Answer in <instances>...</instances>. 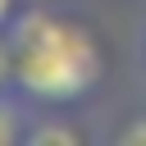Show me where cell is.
I'll return each mask as SVG.
<instances>
[{"mask_svg": "<svg viewBox=\"0 0 146 146\" xmlns=\"http://www.w3.org/2000/svg\"><path fill=\"white\" fill-rule=\"evenodd\" d=\"M9 41H14V91L27 105H68L87 96L105 73L96 36L64 14L18 9L9 18Z\"/></svg>", "mask_w": 146, "mask_h": 146, "instance_id": "cell-1", "label": "cell"}, {"mask_svg": "<svg viewBox=\"0 0 146 146\" xmlns=\"http://www.w3.org/2000/svg\"><path fill=\"white\" fill-rule=\"evenodd\" d=\"M23 141H27V146H78L82 132H78L68 119H59L55 110H41V119L27 123V137H23Z\"/></svg>", "mask_w": 146, "mask_h": 146, "instance_id": "cell-2", "label": "cell"}, {"mask_svg": "<svg viewBox=\"0 0 146 146\" xmlns=\"http://www.w3.org/2000/svg\"><path fill=\"white\" fill-rule=\"evenodd\" d=\"M27 100L18 96V91H0V146H18L23 137H27V110H23Z\"/></svg>", "mask_w": 146, "mask_h": 146, "instance_id": "cell-3", "label": "cell"}, {"mask_svg": "<svg viewBox=\"0 0 146 146\" xmlns=\"http://www.w3.org/2000/svg\"><path fill=\"white\" fill-rule=\"evenodd\" d=\"M0 91H14V41H9V27H0Z\"/></svg>", "mask_w": 146, "mask_h": 146, "instance_id": "cell-4", "label": "cell"}, {"mask_svg": "<svg viewBox=\"0 0 146 146\" xmlns=\"http://www.w3.org/2000/svg\"><path fill=\"white\" fill-rule=\"evenodd\" d=\"M119 141H123V146H146V119H132V123L119 132Z\"/></svg>", "mask_w": 146, "mask_h": 146, "instance_id": "cell-5", "label": "cell"}, {"mask_svg": "<svg viewBox=\"0 0 146 146\" xmlns=\"http://www.w3.org/2000/svg\"><path fill=\"white\" fill-rule=\"evenodd\" d=\"M18 9H14V0H0V27H9V18H14Z\"/></svg>", "mask_w": 146, "mask_h": 146, "instance_id": "cell-6", "label": "cell"}]
</instances>
